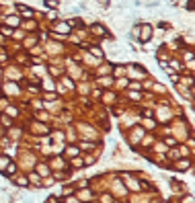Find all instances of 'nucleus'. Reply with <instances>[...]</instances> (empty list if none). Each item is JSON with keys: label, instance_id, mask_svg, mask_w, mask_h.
<instances>
[{"label": "nucleus", "instance_id": "nucleus-3", "mask_svg": "<svg viewBox=\"0 0 195 203\" xmlns=\"http://www.w3.org/2000/svg\"><path fill=\"white\" fill-rule=\"evenodd\" d=\"M93 31H95V35H101V37H103V35H107L105 27H101V25H95V27H93Z\"/></svg>", "mask_w": 195, "mask_h": 203}, {"label": "nucleus", "instance_id": "nucleus-2", "mask_svg": "<svg viewBox=\"0 0 195 203\" xmlns=\"http://www.w3.org/2000/svg\"><path fill=\"white\" fill-rule=\"evenodd\" d=\"M189 164H191L189 160H181V162H177V166H175V168H177V170H187V168H189Z\"/></svg>", "mask_w": 195, "mask_h": 203}, {"label": "nucleus", "instance_id": "nucleus-4", "mask_svg": "<svg viewBox=\"0 0 195 203\" xmlns=\"http://www.w3.org/2000/svg\"><path fill=\"white\" fill-rule=\"evenodd\" d=\"M43 4H45L47 8H58V4H60V2H58V0H45Z\"/></svg>", "mask_w": 195, "mask_h": 203}, {"label": "nucleus", "instance_id": "nucleus-7", "mask_svg": "<svg viewBox=\"0 0 195 203\" xmlns=\"http://www.w3.org/2000/svg\"><path fill=\"white\" fill-rule=\"evenodd\" d=\"M14 185H21V187H25L27 185V178H16V180H12Z\"/></svg>", "mask_w": 195, "mask_h": 203}, {"label": "nucleus", "instance_id": "nucleus-5", "mask_svg": "<svg viewBox=\"0 0 195 203\" xmlns=\"http://www.w3.org/2000/svg\"><path fill=\"white\" fill-rule=\"evenodd\" d=\"M8 162H10V160H8L6 156H2V158H0V170H4V168L8 166Z\"/></svg>", "mask_w": 195, "mask_h": 203}, {"label": "nucleus", "instance_id": "nucleus-6", "mask_svg": "<svg viewBox=\"0 0 195 203\" xmlns=\"http://www.w3.org/2000/svg\"><path fill=\"white\" fill-rule=\"evenodd\" d=\"M29 180H31V183H33L35 187H41V183H39V176H37V174H31V176H29Z\"/></svg>", "mask_w": 195, "mask_h": 203}, {"label": "nucleus", "instance_id": "nucleus-8", "mask_svg": "<svg viewBox=\"0 0 195 203\" xmlns=\"http://www.w3.org/2000/svg\"><path fill=\"white\" fill-rule=\"evenodd\" d=\"M6 23H8V25H16V23H19V19H14V16H8V19H6Z\"/></svg>", "mask_w": 195, "mask_h": 203}, {"label": "nucleus", "instance_id": "nucleus-1", "mask_svg": "<svg viewBox=\"0 0 195 203\" xmlns=\"http://www.w3.org/2000/svg\"><path fill=\"white\" fill-rule=\"evenodd\" d=\"M140 33L142 35H138L142 41H148V39H152V27H148V25H144L142 29H140Z\"/></svg>", "mask_w": 195, "mask_h": 203}, {"label": "nucleus", "instance_id": "nucleus-9", "mask_svg": "<svg viewBox=\"0 0 195 203\" xmlns=\"http://www.w3.org/2000/svg\"><path fill=\"white\" fill-rule=\"evenodd\" d=\"M91 51H93V53H95V56H101V58H103V51H101V49H99V47H91Z\"/></svg>", "mask_w": 195, "mask_h": 203}]
</instances>
